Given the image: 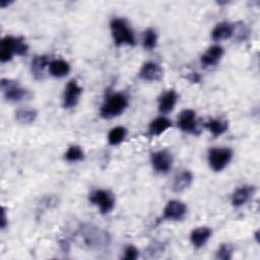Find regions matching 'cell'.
<instances>
[{"mask_svg":"<svg viewBox=\"0 0 260 260\" xmlns=\"http://www.w3.org/2000/svg\"><path fill=\"white\" fill-rule=\"evenodd\" d=\"M128 98L122 92H113L109 94L100 108V116L109 120L123 114L128 108Z\"/></svg>","mask_w":260,"mask_h":260,"instance_id":"obj_1","label":"cell"},{"mask_svg":"<svg viewBox=\"0 0 260 260\" xmlns=\"http://www.w3.org/2000/svg\"><path fill=\"white\" fill-rule=\"evenodd\" d=\"M112 38L116 46H134L136 44L135 36L126 19L115 17L110 22Z\"/></svg>","mask_w":260,"mask_h":260,"instance_id":"obj_2","label":"cell"},{"mask_svg":"<svg viewBox=\"0 0 260 260\" xmlns=\"http://www.w3.org/2000/svg\"><path fill=\"white\" fill-rule=\"evenodd\" d=\"M80 233L84 243L91 249H102L110 243V236L98 226L84 224L80 229Z\"/></svg>","mask_w":260,"mask_h":260,"instance_id":"obj_3","label":"cell"},{"mask_svg":"<svg viewBox=\"0 0 260 260\" xmlns=\"http://www.w3.org/2000/svg\"><path fill=\"white\" fill-rule=\"evenodd\" d=\"M233 150L229 147H213L208 150L207 160L213 172H221L233 158Z\"/></svg>","mask_w":260,"mask_h":260,"instance_id":"obj_4","label":"cell"},{"mask_svg":"<svg viewBox=\"0 0 260 260\" xmlns=\"http://www.w3.org/2000/svg\"><path fill=\"white\" fill-rule=\"evenodd\" d=\"M88 200L99 208L102 214L110 213L114 209L116 202L114 194L106 189H96L92 191L88 196Z\"/></svg>","mask_w":260,"mask_h":260,"instance_id":"obj_5","label":"cell"},{"mask_svg":"<svg viewBox=\"0 0 260 260\" xmlns=\"http://www.w3.org/2000/svg\"><path fill=\"white\" fill-rule=\"evenodd\" d=\"M177 125L179 129L187 134L198 135L200 130L198 128V121L196 117V112L191 109L183 110L177 120Z\"/></svg>","mask_w":260,"mask_h":260,"instance_id":"obj_6","label":"cell"},{"mask_svg":"<svg viewBox=\"0 0 260 260\" xmlns=\"http://www.w3.org/2000/svg\"><path fill=\"white\" fill-rule=\"evenodd\" d=\"M150 161L155 173L165 175L171 171L174 159L169 150L160 149L151 153Z\"/></svg>","mask_w":260,"mask_h":260,"instance_id":"obj_7","label":"cell"},{"mask_svg":"<svg viewBox=\"0 0 260 260\" xmlns=\"http://www.w3.org/2000/svg\"><path fill=\"white\" fill-rule=\"evenodd\" d=\"M1 89L4 93L5 100L12 103L22 101L27 94L26 89L21 87L16 80L8 78H3L1 80Z\"/></svg>","mask_w":260,"mask_h":260,"instance_id":"obj_8","label":"cell"},{"mask_svg":"<svg viewBox=\"0 0 260 260\" xmlns=\"http://www.w3.org/2000/svg\"><path fill=\"white\" fill-rule=\"evenodd\" d=\"M81 93H82V87L78 84V82L75 79L68 81L64 88L63 98H62L63 108L72 109L76 107V105L79 102Z\"/></svg>","mask_w":260,"mask_h":260,"instance_id":"obj_9","label":"cell"},{"mask_svg":"<svg viewBox=\"0 0 260 260\" xmlns=\"http://www.w3.org/2000/svg\"><path fill=\"white\" fill-rule=\"evenodd\" d=\"M186 214V204L177 199L170 200L162 210V218L165 220H181L185 217Z\"/></svg>","mask_w":260,"mask_h":260,"instance_id":"obj_10","label":"cell"},{"mask_svg":"<svg viewBox=\"0 0 260 260\" xmlns=\"http://www.w3.org/2000/svg\"><path fill=\"white\" fill-rule=\"evenodd\" d=\"M223 48L219 45H212L201 55L200 63L203 68H211L218 64L223 56Z\"/></svg>","mask_w":260,"mask_h":260,"instance_id":"obj_11","label":"cell"},{"mask_svg":"<svg viewBox=\"0 0 260 260\" xmlns=\"http://www.w3.org/2000/svg\"><path fill=\"white\" fill-rule=\"evenodd\" d=\"M162 69L156 62L147 61L139 69L138 76L144 81H158L162 77Z\"/></svg>","mask_w":260,"mask_h":260,"instance_id":"obj_12","label":"cell"},{"mask_svg":"<svg viewBox=\"0 0 260 260\" xmlns=\"http://www.w3.org/2000/svg\"><path fill=\"white\" fill-rule=\"evenodd\" d=\"M18 38L12 36H6L2 38L0 42V61L6 63L10 61L14 55H16Z\"/></svg>","mask_w":260,"mask_h":260,"instance_id":"obj_13","label":"cell"},{"mask_svg":"<svg viewBox=\"0 0 260 260\" xmlns=\"http://www.w3.org/2000/svg\"><path fill=\"white\" fill-rule=\"evenodd\" d=\"M255 193L253 185H242L238 187L232 194L231 202L235 207H241L246 204Z\"/></svg>","mask_w":260,"mask_h":260,"instance_id":"obj_14","label":"cell"},{"mask_svg":"<svg viewBox=\"0 0 260 260\" xmlns=\"http://www.w3.org/2000/svg\"><path fill=\"white\" fill-rule=\"evenodd\" d=\"M178 94L174 89H169L162 92L158 99V111L160 114H169L177 104Z\"/></svg>","mask_w":260,"mask_h":260,"instance_id":"obj_15","label":"cell"},{"mask_svg":"<svg viewBox=\"0 0 260 260\" xmlns=\"http://www.w3.org/2000/svg\"><path fill=\"white\" fill-rule=\"evenodd\" d=\"M212 236V231L208 226H199L194 229L190 234V242L194 248H202Z\"/></svg>","mask_w":260,"mask_h":260,"instance_id":"obj_16","label":"cell"},{"mask_svg":"<svg viewBox=\"0 0 260 260\" xmlns=\"http://www.w3.org/2000/svg\"><path fill=\"white\" fill-rule=\"evenodd\" d=\"M193 182V174L188 171L184 170L180 173H178L173 180L172 183V189L175 193H181L188 189Z\"/></svg>","mask_w":260,"mask_h":260,"instance_id":"obj_17","label":"cell"},{"mask_svg":"<svg viewBox=\"0 0 260 260\" xmlns=\"http://www.w3.org/2000/svg\"><path fill=\"white\" fill-rule=\"evenodd\" d=\"M234 25L228 21L218 22L211 30V39L214 42H221L231 39L234 35Z\"/></svg>","mask_w":260,"mask_h":260,"instance_id":"obj_18","label":"cell"},{"mask_svg":"<svg viewBox=\"0 0 260 260\" xmlns=\"http://www.w3.org/2000/svg\"><path fill=\"white\" fill-rule=\"evenodd\" d=\"M172 127V121L165 116H159L153 119L148 125V135L150 137L159 136Z\"/></svg>","mask_w":260,"mask_h":260,"instance_id":"obj_19","label":"cell"},{"mask_svg":"<svg viewBox=\"0 0 260 260\" xmlns=\"http://www.w3.org/2000/svg\"><path fill=\"white\" fill-rule=\"evenodd\" d=\"M204 128L209 131V133L214 137L221 136L223 133L226 132L229 128V123L226 120L221 118H213L209 119L204 123Z\"/></svg>","mask_w":260,"mask_h":260,"instance_id":"obj_20","label":"cell"},{"mask_svg":"<svg viewBox=\"0 0 260 260\" xmlns=\"http://www.w3.org/2000/svg\"><path fill=\"white\" fill-rule=\"evenodd\" d=\"M48 69H49L50 75L57 78H62L69 74L71 68H70V64L66 60L54 59L50 61Z\"/></svg>","mask_w":260,"mask_h":260,"instance_id":"obj_21","label":"cell"},{"mask_svg":"<svg viewBox=\"0 0 260 260\" xmlns=\"http://www.w3.org/2000/svg\"><path fill=\"white\" fill-rule=\"evenodd\" d=\"M50 59L46 55H37L32 58L30 63V70L31 74L36 79H43L44 78V71L45 68L49 66Z\"/></svg>","mask_w":260,"mask_h":260,"instance_id":"obj_22","label":"cell"},{"mask_svg":"<svg viewBox=\"0 0 260 260\" xmlns=\"http://www.w3.org/2000/svg\"><path fill=\"white\" fill-rule=\"evenodd\" d=\"M37 116H38L37 110L29 107H22L15 111V120L19 124H23V125L34 123L35 120L37 119Z\"/></svg>","mask_w":260,"mask_h":260,"instance_id":"obj_23","label":"cell"},{"mask_svg":"<svg viewBox=\"0 0 260 260\" xmlns=\"http://www.w3.org/2000/svg\"><path fill=\"white\" fill-rule=\"evenodd\" d=\"M127 135V129L124 126H116L112 128L108 134V142L109 144L115 146L120 144Z\"/></svg>","mask_w":260,"mask_h":260,"instance_id":"obj_24","label":"cell"},{"mask_svg":"<svg viewBox=\"0 0 260 260\" xmlns=\"http://www.w3.org/2000/svg\"><path fill=\"white\" fill-rule=\"evenodd\" d=\"M156 44H157V34H156V31L151 27L146 28L144 30L143 37H142V46H143V48L147 51H151L156 47Z\"/></svg>","mask_w":260,"mask_h":260,"instance_id":"obj_25","label":"cell"},{"mask_svg":"<svg viewBox=\"0 0 260 260\" xmlns=\"http://www.w3.org/2000/svg\"><path fill=\"white\" fill-rule=\"evenodd\" d=\"M64 158L69 162H75L83 160L84 152L83 149L79 145H70L66 152L64 153Z\"/></svg>","mask_w":260,"mask_h":260,"instance_id":"obj_26","label":"cell"},{"mask_svg":"<svg viewBox=\"0 0 260 260\" xmlns=\"http://www.w3.org/2000/svg\"><path fill=\"white\" fill-rule=\"evenodd\" d=\"M233 254V248L229 244H221L217 251H216V259H221V260H230L232 258Z\"/></svg>","mask_w":260,"mask_h":260,"instance_id":"obj_27","label":"cell"},{"mask_svg":"<svg viewBox=\"0 0 260 260\" xmlns=\"http://www.w3.org/2000/svg\"><path fill=\"white\" fill-rule=\"evenodd\" d=\"M139 256L138 249L133 245H128L124 250V256L123 259L125 260H135Z\"/></svg>","mask_w":260,"mask_h":260,"instance_id":"obj_28","label":"cell"},{"mask_svg":"<svg viewBox=\"0 0 260 260\" xmlns=\"http://www.w3.org/2000/svg\"><path fill=\"white\" fill-rule=\"evenodd\" d=\"M7 224V217H6V212H5V209L2 208V217H1V229H5Z\"/></svg>","mask_w":260,"mask_h":260,"instance_id":"obj_29","label":"cell"},{"mask_svg":"<svg viewBox=\"0 0 260 260\" xmlns=\"http://www.w3.org/2000/svg\"><path fill=\"white\" fill-rule=\"evenodd\" d=\"M12 3V1H8V0H0V7L5 8L6 6L10 5Z\"/></svg>","mask_w":260,"mask_h":260,"instance_id":"obj_30","label":"cell"}]
</instances>
